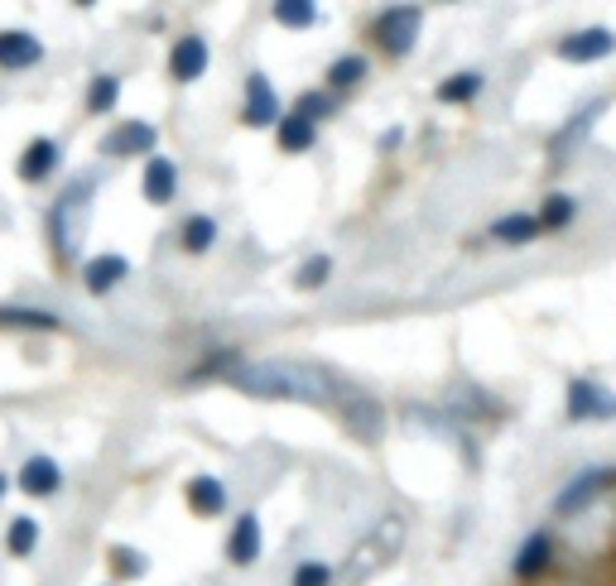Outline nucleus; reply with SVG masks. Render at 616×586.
Masks as SVG:
<instances>
[{"label":"nucleus","mask_w":616,"mask_h":586,"mask_svg":"<svg viewBox=\"0 0 616 586\" xmlns=\"http://www.w3.org/2000/svg\"><path fill=\"white\" fill-rule=\"evenodd\" d=\"M337 409H342L347 413V423H352V433L357 437H371V443H376V437H381V405H376V399H371L367 395V389H357V385H337Z\"/></svg>","instance_id":"20e7f679"},{"label":"nucleus","mask_w":616,"mask_h":586,"mask_svg":"<svg viewBox=\"0 0 616 586\" xmlns=\"http://www.w3.org/2000/svg\"><path fill=\"white\" fill-rule=\"evenodd\" d=\"M236 389L256 399H289V405H337V375H328L323 365L304 361H251L232 375Z\"/></svg>","instance_id":"f257e3e1"},{"label":"nucleus","mask_w":616,"mask_h":586,"mask_svg":"<svg viewBox=\"0 0 616 586\" xmlns=\"http://www.w3.org/2000/svg\"><path fill=\"white\" fill-rule=\"evenodd\" d=\"M280 120V102H275V87L265 72H251L246 78V126H275Z\"/></svg>","instance_id":"0eeeda50"},{"label":"nucleus","mask_w":616,"mask_h":586,"mask_svg":"<svg viewBox=\"0 0 616 586\" xmlns=\"http://www.w3.org/2000/svg\"><path fill=\"white\" fill-rule=\"evenodd\" d=\"M376 39H381V48L391 58H405L409 48L419 44V10L415 5H391L376 20Z\"/></svg>","instance_id":"7ed1b4c3"},{"label":"nucleus","mask_w":616,"mask_h":586,"mask_svg":"<svg viewBox=\"0 0 616 586\" xmlns=\"http://www.w3.org/2000/svg\"><path fill=\"white\" fill-rule=\"evenodd\" d=\"M275 20L289 24V30H309V24L318 20V5H313V0H280V5H275Z\"/></svg>","instance_id":"aec40b11"},{"label":"nucleus","mask_w":616,"mask_h":586,"mask_svg":"<svg viewBox=\"0 0 616 586\" xmlns=\"http://www.w3.org/2000/svg\"><path fill=\"white\" fill-rule=\"evenodd\" d=\"M44 58V44L30 30H0V68H30Z\"/></svg>","instance_id":"9d476101"},{"label":"nucleus","mask_w":616,"mask_h":586,"mask_svg":"<svg viewBox=\"0 0 616 586\" xmlns=\"http://www.w3.org/2000/svg\"><path fill=\"white\" fill-rule=\"evenodd\" d=\"M545 567H549V539L535 534V539L515 553V572H521V577H535V572H545Z\"/></svg>","instance_id":"6ab92c4d"},{"label":"nucleus","mask_w":616,"mask_h":586,"mask_svg":"<svg viewBox=\"0 0 616 586\" xmlns=\"http://www.w3.org/2000/svg\"><path fill=\"white\" fill-rule=\"evenodd\" d=\"M106 154L126 159V154H150L154 150V126H144V120H126V126H116L112 136L102 140Z\"/></svg>","instance_id":"1a4fd4ad"},{"label":"nucleus","mask_w":616,"mask_h":586,"mask_svg":"<svg viewBox=\"0 0 616 586\" xmlns=\"http://www.w3.org/2000/svg\"><path fill=\"white\" fill-rule=\"evenodd\" d=\"M367 78V58H357V54H347V58H337L333 72H328V87H352V82Z\"/></svg>","instance_id":"5701e85b"},{"label":"nucleus","mask_w":616,"mask_h":586,"mask_svg":"<svg viewBox=\"0 0 616 586\" xmlns=\"http://www.w3.org/2000/svg\"><path fill=\"white\" fill-rule=\"evenodd\" d=\"M34 543H39V524L34 519H15L10 524V553H34Z\"/></svg>","instance_id":"a878e982"},{"label":"nucleus","mask_w":616,"mask_h":586,"mask_svg":"<svg viewBox=\"0 0 616 586\" xmlns=\"http://www.w3.org/2000/svg\"><path fill=\"white\" fill-rule=\"evenodd\" d=\"M126 270H130L126 255H96L82 279H88V289H92V293H106V289H116L120 279H126Z\"/></svg>","instance_id":"dca6fc26"},{"label":"nucleus","mask_w":616,"mask_h":586,"mask_svg":"<svg viewBox=\"0 0 616 586\" xmlns=\"http://www.w3.org/2000/svg\"><path fill=\"white\" fill-rule=\"evenodd\" d=\"M226 558H232L236 567H251V563H256V558H260V519H256V515L236 519L232 543H226Z\"/></svg>","instance_id":"ddd939ff"},{"label":"nucleus","mask_w":616,"mask_h":586,"mask_svg":"<svg viewBox=\"0 0 616 586\" xmlns=\"http://www.w3.org/2000/svg\"><path fill=\"white\" fill-rule=\"evenodd\" d=\"M88 202H92V178H78L54 207V236H58V250L63 255H78V246H82V226H88L82 216H88Z\"/></svg>","instance_id":"f03ea898"},{"label":"nucleus","mask_w":616,"mask_h":586,"mask_svg":"<svg viewBox=\"0 0 616 586\" xmlns=\"http://www.w3.org/2000/svg\"><path fill=\"white\" fill-rule=\"evenodd\" d=\"M612 48H616L612 30H578L559 44V58H569V63H597V58H607Z\"/></svg>","instance_id":"423d86ee"},{"label":"nucleus","mask_w":616,"mask_h":586,"mask_svg":"<svg viewBox=\"0 0 616 586\" xmlns=\"http://www.w3.org/2000/svg\"><path fill=\"white\" fill-rule=\"evenodd\" d=\"M0 500H5V476H0Z\"/></svg>","instance_id":"2f4dec72"},{"label":"nucleus","mask_w":616,"mask_h":586,"mask_svg":"<svg viewBox=\"0 0 616 586\" xmlns=\"http://www.w3.org/2000/svg\"><path fill=\"white\" fill-rule=\"evenodd\" d=\"M569 216H573V202L569 198H549L545 216H539V226H569Z\"/></svg>","instance_id":"c756f323"},{"label":"nucleus","mask_w":616,"mask_h":586,"mask_svg":"<svg viewBox=\"0 0 616 586\" xmlns=\"http://www.w3.org/2000/svg\"><path fill=\"white\" fill-rule=\"evenodd\" d=\"M616 413V395L612 389H602L593 380H573L569 385V419H612Z\"/></svg>","instance_id":"39448f33"},{"label":"nucleus","mask_w":616,"mask_h":586,"mask_svg":"<svg viewBox=\"0 0 616 586\" xmlns=\"http://www.w3.org/2000/svg\"><path fill=\"white\" fill-rule=\"evenodd\" d=\"M313 136H318V126H313V120H304L299 112H289L284 120H280V144L289 154H304L309 144H313Z\"/></svg>","instance_id":"f3484780"},{"label":"nucleus","mask_w":616,"mask_h":586,"mask_svg":"<svg viewBox=\"0 0 616 586\" xmlns=\"http://www.w3.org/2000/svg\"><path fill=\"white\" fill-rule=\"evenodd\" d=\"M212 236H217L212 216H188V226H184V250H188V255H202V250L212 246Z\"/></svg>","instance_id":"4be33fe9"},{"label":"nucleus","mask_w":616,"mask_h":586,"mask_svg":"<svg viewBox=\"0 0 616 586\" xmlns=\"http://www.w3.org/2000/svg\"><path fill=\"white\" fill-rule=\"evenodd\" d=\"M178 192V168H174V159H160L154 154L150 164H144V198H150L154 207H164L168 198Z\"/></svg>","instance_id":"9b49d317"},{"label":"nucleus","mask_w":616,"mask_h":586,"mask_svg":"<svg viewBox=\"0 0 616 586\" xmlns=\"http://www.w3.org/2000/svg\"><path fill=\"white\" fill-rule=\"evenodd\" d=\"M54 168H58V140H34L30 150H24V159H20V174L30 183H44Z\"/></svg>","instance_id":"4468645a"},{"label":"nucleus","mask_w":616,"mask_h":586,"mask_svg":"<svg viewBox=\"0 0 616 586\" xmlns=\"http://www.w3.org/2000/svg\"><path fill=\"white\" fill-rule=\"evenodd\" d=\"M539 231H545V226H539V216H501V222L497 226H491V236H497V241H505V246H515V241H530V236H539Z\"/></svg>","instance_id":"a211bd4d"},{"label":"nucleus","mask_w":616,"mask_h":586,"mask_svg":"<svg viewBox=\"0 0 616 586\" xmlns=\"http://www.w3.org/2000/svg\"><path fill=\"white\" fill-rule=\"evenodd\" d=\"M58 485H63V471H58V461L30 457V461L20 467V491H30V495H54Z\"/></svg>","instance_id":"f8f14e48"},{"label":"nucleus","mask_w":616,"mask_h":586,"mask_svg":"<svg viewBox=\"0 0 616 586\" xmlns=\"http://www.w3.org/2000/svg\"><path fill=\"white\" fill-rule=\"evenodd\" d=\"M333 582V567L328 563H304L294 572V586H328Z\"/></svg>","instance_id":"c85d7f7f"},{"label":"nucleus","mask_w":616,"mask_h":586,"mask_svg":"<svg viewBox=\"0 0 616 586\" xmlns=\"http://www.w3.org/2000/svg\"><path fill=\"white\" fill-rule=\"evenodd\" d=\"M481 92V72H457V78H449L439 87L443 102H453V106H463V102H473V96Z\"/></svg>","instance_id":"412c9836"},{"label":"nucleus","mask_w":616,"mask_h":586,"mask_svg":"<svg viewBox=\"0 0 616 586\" xmlns=\"http://www.w3.org/2000/svg\"><path fill=\"white\" fill-rule=\"evenodd\" d=\"M116 92H120V82L112 78V72H102V78L92 82V92H88V112H112Z\"/></svg>","instance_id":"393cba45"},{"label":"nucleus","mask_w":616,"mask_h":586,"mask_svg":"<svg viewBox=\"0 0 616 586\" xmlns=\"http://www.w3.org/2000/svg\"><path fill=\"white\" fill-rule=\"evenodd\" d=\"M202 68H208V44L198 34H184L174 44V54H168V72H174V82H198Z\"/></svg>","instance_id":"6e6552de"},{"label":"nucleus","mask_w":616,"mask_h":586,"mask_svg":"<svg viewBox=\"0 0 616 586\" xmlns=\"http://www.w3.org/2000/svg\"><path fill=\"white\" fill-rule=\"evenodd\" d=\"M0 327H39V332H48V327H58V317L34 308H0Z\"/></svg>","instance_id":"b1692460"},{"label":"nucleus","mask_w":616,"mask_h":586,"mask_svg":"<svg viewBox=\"0 0 616 586\" xmlns=\"http://www.w3.org/2000/svg\"><path fill=\"white\" fill-rule=\"evenodd\" d=\"M328 274H333V260H328V255H313L304 270H299V289H318V284H328Z\"/></svg>","instance_id":"bb28decb"},{"label":"nucleus","mask_w":616,"mask_h":586,"mask_svg":"<svg viewBox=\"0 0 616 586\" xmlns=\"http://www.w3.org/2000/svg\"><path fill=\"white\" fill-rule=\"evenodd\" d=\"M188 505H193V515H222L226 485L217 481V476H198V481L188 485Z\"/></svg>","instance_id":"2eb2a0df"},{"label":"nucleus","mask_w":616,"mask_h":586,"mask_svg":"<svg viewBox=\"0 0 616 586\" xmlns=\"http://www.w3.org/2000/svg\"><path fill=\"white\" fill-rule=\"evenodd\" d=\"M328 112H333V102H328V96H323V92L299 96V116H304V120H313V126H318V120L328 116Z\"/></svg>","instance_id":"cd10ccee"},{"label":"nucleus","mask_w":616,"mask_h":586,"mask_svg":"<svg viewBox=\"0 0 616 586\" xmlns=\"http://www.w3.org/2000/svg\"><path fill=\"white\" fill-rule=\"evenodd\" d=\"M112 563H116V572H120V577H140V572H144V553H130V548H116V553H112Z\"/></svg>","instance_id":"7c9ffc66"}]
</instances>
